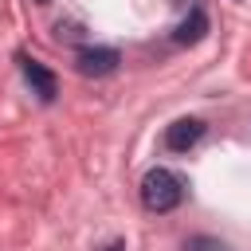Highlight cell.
<instances>
[{"instance_id": "3", "label": "cell", "mask_w": 251, "mask_h": 251, "mask_svg": "<svg viewBox=\"0 0 251 251\" xmlns=\"http://www.w3.org/2000/svg\"><path fill=\"white\" fill-rule=\"evenodd\" d=\"M20 71H24V78H27V86H31V94H39L43 102H51L55 94H59V82H55V75L39 63V59H27V55H20Z\"/></svg>"}, {"instance_id": "8", "label": "cell", "mask_w": 251, "mask_h": 251, "mask_svg": "<svg viewBox=\"0 0 251 251\" xmlns=\"http://www.w3.org/2000/svg\"><path fill=\"white\" fill-rule=\"evenodd\" d=\"M39 4H47V0H39Z\"/></svg>"}, {"instance_id": "5", "label": "cell", "mask_w": 251, "mask_h": 251, "mask_svg": "<svg viewBox=\"0 0 251 251\" xmlns=\"http://www.w3.org/2000/svg\"><path fill=\"white\" fill-rule=\"evenodd\" d=\"M204 31H208V16H204L200 8H192V12L176 24L173 39H176V43H200V39H204Z\"/></svg>"}, {"instance_id": "6", "label": "cell", "mask_w": 251, "mask_h": 251, "mask_svg": "<svg viewBox=\"0 0 251 251\" xmlns=\"http://www.w3.org/2000/svg\"><path fill=\"white\" fill-rule=\"evenodd\" d=\"M184 251H227V243H220V239H212V235H192V239L184 243Z\"/></svg>"}, {"instance_id": "4", "label": "cell", "mask_w": 251, "mask_h": 251, "mask_svg": "<svg viewBox=\"0 0 251 251\" xmlns=\"http://www.w3.org/2000/svg\"><path fill=\"white\" fill-rule=\"evenodd\" d=\"M200 137H204V122H200V118H176V122L165 129V145H169L173 153H188Z\"/></svg>"}, {"instance_id": "7", "label": "cell", "mask_w": 251, "mask_h": 251, "mask_svg": "<svg viewBox=\"0 0 251 251\" xmlns=\"http://www.w3.org/2000/svg\"><path fill=\"white\" fill-rule=\"evenodd\" d=\"M102 251H122V243H106V247H102Z\"/></svg>"}, {"instance_id": "1", "label": "cell", "mask_w": 251, "mask_h": 251, "mask_svg": "<svg viewBox=\"0 0 251 251\" xmlns=\"http://www.w3.org/2000/svg\"><path fill=\"white\" fill-rule=\"evenodd\" d=\"M184 200V180L173 169H149L141 176V204L149 212H173Z\"/></svg>"}, {"instance_id": "2", "label": "cell", "mask_w": 251, "mask_h": 251, "mask_svg": "<svg viewBox=\"0 0 251 251\" xmlns=\"http://www.w3.org/2000/svg\"><path fill=\"white\" fill-rule=\"evenodd\" d=\"M75 63H78V71H82V75L102 78V75H114V71H118L122 55H118L114 47H82V51L75 55Z\"/></svg>"}]
</instances>
